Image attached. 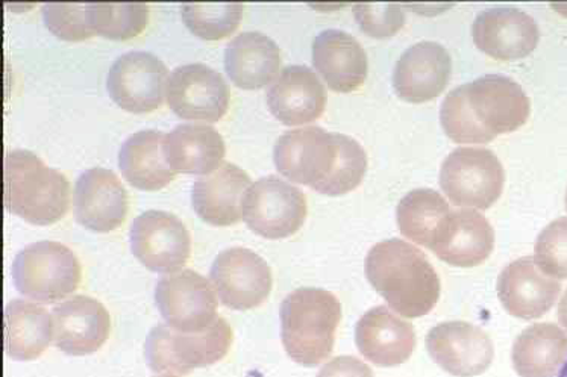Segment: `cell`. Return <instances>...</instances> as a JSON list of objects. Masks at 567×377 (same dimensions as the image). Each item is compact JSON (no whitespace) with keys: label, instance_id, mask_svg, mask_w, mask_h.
I'll return each mask as SVG.
<instances>
[{"label":"cell","instance_id":"277c9868","mask_svg":"<svg viewBox=\"0 0 567 377\" xmlns=\"http://www.w3.org/2000/svg\"><path fill=\"white\" fill-rule=\"evenodd\" d=\"M6 207L11 214L39 227L56 223L68 214L70 184L30 150L8 151L3 164Z\"/></svg>","mask_w":567,"mask_h":377},{"label":"cell","instance_id":"9a60e30c","mask_svg":"<svg viewBox=\"0 0 567 377\" xmlns=\"http://www.w3.org/2000/svg\"><path fill=\"white\" fill-rule=\"evenodd\" d=\"M426 348L434 363L455 377L483 375L495 356L492 338L467 322H445L433 327Z\"/></svg>","mask_w":567,"mask_h":377},{"label":"cell","instance_id":"d590c367","mask_svg":"<svg viewBox=\"0 0 567 377\" xmlns=\"http://www.w3.org/2000/svg\"><path fill=\"white\" fill-rule=\"evenodd\" d=\"M353 12L361 31L373 39H389L405 24L404 10L400 6H355Z\"/></svg>","mask_w":567,"mask_h":377},{"label":"cell","instance_id":"4dcf8cb0","mask_svg":"<svg viewBox=\"0 0 567 377\" xmlns=\"http://www.w3.org/2000/svg\"><path fill=\"white\" fill-rule=\"evenodd\" d=\"M452 212L443 196L430 188L410 191L396 209L398 228L413 243L429 248L435 233Z\"/></svg>","mask_w":567,"mask_h":377},{"label":"cell","instance_id":"4fadbf2b","mask_svg":"<svg viewBox=\"0 0 567 377\" xmlns=\"http://www.w3.org/2000/svg\"><path fill=\"white\" fill-rule=\"evenodd\" d=\"M167 76L171 73L166 64L154 53L127 52L111 65L106 90L122 109L134 114L152 113L163 104Z\"/></svg>","mask_w":567,"mask_h":377},{"label":"cell","instance_id":"5b68a950","mask_svg":"<svg viewBox=\"0 0 567 377\" xmlns=\"http://www.w3.org/2000/svg\"><path fill=\"white\" fill-rule=\"evenodd\" d=\"M233 329L224 317L199 334H186L167 325L155 326L147 335V366L155 373L188 375L195 368L213 366L228 355Z\"/></svg>","mask_w":567,"mask_h":377},{"label":"cell","instance_id":"ac0fdd59","mask_svg":"<svg viewBox=\"0 0 567 377\" xmlns=\"http://www.w3.org/2000/svg\"><path fill=\"white\" fill-rule=\"evenodd\" d=\"M472 36L476 48L499 61L520 60L533 53L540 40L536 20L517 8H493L475 19Z\"/></svg>","mask_w":567,"mask_h":377},{"label":"cell","instance_id":"8992f818","mask_svg":"<svg viewBox=\"0 0 567 377\" xmlns=\"http://www.w3.org/2000/svg\"><path fill=\"white\" fill-rule=\"evenodd\" d=\"M82 270L75 253L56 241L27 245L12 262V281L23 296L55 303L80 286Z\"/></svg>","mask_w":567,"mask_h":377},{"label":"cell","instance_id":"d4e9b609","mask_svg":"<svg viewBox=\"0 0 567 377\" xmlns=\"http://www.w3.org/2000/svg\"><path fill=\"white\" fill-rule=\"evenodd\" d=\"M313 64L337 93L357 92L368 80V53L359 40L344 31L328 30L316 36Z\"/></svg>","mask_w":567,"mask_h":377},{"label":"cell","instance_id":"6da1fadb","mask_svg":"<svg viewBox=\"0 0 567 377\" xmlns=\"http://www.w3.org/2000/svg\"><path fill=\"white\" fill-rule=\"evenodd\" d=\"M277 170L291 182L324 196L355 190L368 170V155L355 139L319 126L287 130L274 149Z\"/></svg>","mask_w":567,"mask_h":377},{"label":"cell","instance_id":"e575fe53","mask_svg":"<svg viewBox=\"0 0 567 377\" xmlns=\"http://www.w3.org/2000/svg\"><path fill=\"white\" fill-rule=\"evenodd\" d=\"M44 24L61 40L92 39L94 31L87 19V3H47L41 7Z\"/></svg>","mask_w":567,"mask_h":377},{"label":"cell","instance_id":"f1b7e54d","mask_svg":"<svg viewBox=\"0 0 567 377\" xmlns=\"http://www.w3.org/2000/svg\"><path fill=\"white\" fill-rule=\"evenodd\" d=\"M567 360V334L554 323L527 327L513 346V367L520 377H556Z\"/></svg>","mask_w":567,"mask_h":377},{"label":"cell","instance_id":"d6a6232c","mask_svg":"<svg viewBox=\"0 0 567 377\" xmlns=\"http://www.w3.org/2000/svg\"><path fill=\"white\" fill-rule=\"evenodd\" d=\"M183 22L192 34L215 41L226 39L237 30L244 18L241 3H183Z\"/></svg>","mask_w":567,"mask_h":377},{"label":"cell","instance_id":"52a82bcc","mask_svg":"<svg viewBox=\"0 0 567 377\" xmlns=\"http://www.w3.org/2000/svg\"><path fill=\"white\" fill-rule=\"evenodd\" d=\"M504 184L503 164L488 149L460 147L442 164V190L460 208H491L503 195Z\"/></svg>","mask_w":567,"mask_h":377},{"label":"cell","instance_id":"7a4b0ae2","mask_svg":"<svg viewBox=\"0 0 567 377\" xmlns=\"http://www.w3.org/2000/svg\"><path fill=\"white\" fill-rule=\"evenodd\" d=\"M365 276L402 317H423L441 299V279L433 264L406 241L392 239L373 245L365 258Z\"/></svg>","mask_w":567,"mask_h":377},{"label":"cell","instance_id":"74e56055","mask_svg":"<svg viewBox=\"0 0 567 377\" xmlns=\"http://www.w3.org/2000/svg\"><path fill=\"white\" fill-rule=\"evenodd\" d=\"M557 315L561 326L567 331V290L566 293L563 294L560 303H558Z\"/></svg>","mask_w":567,"mask_h":377},{"label":"cell","instance_id":"5bb4252c","mask_svg":"<svg viewBox=\"0 0 567 377\" xmlns=\"http://www.w3.org/2000/svg\"><path fill=\"white\" fill-rule=\"evenodd\" d=\"M166 100L181 118L215 123L228 111L231 90L215 69L203 63L184 64L168 76Z\"/></svg>","mask_w":567,"mask_h":377},{"label":"cell","instance_id":"8d00e7d4","mask_svg":"<svg viewBox=\"0 0 567 377\" xmlns=\"http://www.w3.org/2000/svg\"><path fill=\"white\" fill-rule=\"evenodd\" d=\"M318 377H373L371 367L353 356H337L324 364Z\"/></svg>","mask_w":567,"mask_h":377},{"label":"cell","instance_id":"e0dca14e","mask_svg":"<svg viewBox=\"0 0 567 377\" xmlns=\"http://www.w3.org/2000/svg\"><path fill=\"white\" fill-rule=\"evenodd\" d=\"M495 249V231L475 209H457L446 217L435 233L431 252L454 268L483 264Z\"/></svg>","mask_w":567,"mask_h":377},{"label":"cell","instance_id":"1f68e13d","mask_svg":"<svg viewBox=\"0 0 567 377\" xmlns=\"http://www.w3.org/2000/svg\"><path fill=\"white\" fill-rule=\"evenodd\" d=\"M87 19L94 34L125 41L145 31L150 7L146 3H87Z\"/></svg>","mask_w":567,"mask_h":377},{"label":"cell","instance_id":"ab89813d","mask_svg":"<svg viewBox=\"0 0 567 377\" xmlns=\"http://www.w3.org/2000/svg\"><path fill=\"white\" fill-rule=\"evenodd\" d=\"M157 377H178V376H175V375H163V376H157Z\"/></svg>","mask_w":567,"mask_h":377},{"label":"cell","instance_id":"2e32d148","mask_svg":"<svg viewBox=\"0 0 567 377\" xmlns=\"http://www.w3.org/2000/svg\"><path fill=\"white\" fill-rule=\"evenodd\" d=\"M127 208V192L114 171L94 167L78 178L73 211L78 223L89 231L106 233L121 228Z\"/></svg>","mask_w":567,"mask_h":377},{"label":"cell","instance_id":"4316f807","mask_svg":"<svg viewBox=\"0 0 567 377\" xmlns=\"http://www.w3.org/2000/svg\"><path fill=\"white\" fill-rule=\"evenodd\" d=\"M281 51L270 36L261 32H241L229 41L225 51V69L237 87H266L279 75Z\"/></svg>","mask_w":567,"mask_h":377},{"label":"cell","instance_id":"f546056e","mask_svg":"<svg viewBox=\"0 0 567 377\" xmlns=\"http://www.w3.org/2000/svg\"><path fill=\"white\" fill-rule=\"evenodd\" d=\"M52 314L34 302L14 299L6 306V352L16 360H34L51 344Z\"/></svg>","mask_w":567,"mask_h":377},{"label":"cell","instance_id":"603a6c76","mask_svg":"<svg viewBox=\"0 0 567 377\" xmlns=\"http://www.w3.org/2000/svg\"><path fill=\"white\" fill-rule=\"evenodd\" d=\"M355 343L360 354L378 367H396L416 350V332L409 322L385 306L368 311L357 323Z\"/></svg>","mask_w":567,"mask_h":377},{"label":"cell","instance_id":"83f0119b","mask_svg":"<svg viewBox=\"0 0 567 377\" xmlns=\"http://www.w3.org/2000/svg\"><path fill=\"white\" fill-rule=\"evenodd\" d=\"M162 130H138L126 138L118 151V167L131 186L143 191H157L175 179L163 154Z\"/></svg>","mask_w":567,"mask_h":377},{"label":"cell","instance_id":"ba28073f","mask_svg":"<svg viewBox=\"0 0 567 377\" xmlns=\"http://www.w3.org/2000/svg\"><path fill=\"white\" fill-rule=\"evenodd\" d=\"M463 92L472 122L487 143L498 135L515 133L532 114L527 93L512 77L481 76L463 85Z\"/></svg>","mask_w":567,"mask_h":377},{"label":"cell","instance_id":"44dd1931","mask_svg":"<svg viewBox=\"0 0 567 377\" xmlns=\"http://www.w3.org/2000/svg\"><path fill=\"white\" fill-rule=\"evenodd\" d=\"M561 293L560 282L546 276L533 256L520 258L507 265L498 279V296L512 317H544Z\"/></svg>","mask_w":567,"mask_h":377},{"label":"cell","instance_id":"cb8c5ba5","mask_svg":"<svg viewBox=\"0 0 567 377\" xmlns=\"http://www.w3.org/2000/svg\"><path fill=\"white\" fill-rule=\"evenodd\" d=\"M252 186L249 175L233 163H224L213 174L200 176L193 186L196 214L213 227H231L244 214V198Z\"/></svg>","mask_w":567,"mask_h":377},{"label":"cell","instance_id":"8fae6325","mask_svg":"<svg viewBox=\"0 0 567 377\" xmlns=\"http://www.w3.org/2000/svg\"><path fill=\"white\" fill-rule=\"evenodd\" d=\"M131 250L147 270L176 273L192 255V239L187 228L171 212H143L134 220L130 232Z\"/></svg>","mask_w":567,"mask_h":377},{"label":"cell","instance_id":"9c48e42d","mask_svg":"<svg viewBox=\"0 0 567 377\" xmlns=\"http://www.w3.org/2000/svg\"><path fill=\"white\" fill-rule=\"evenodd\" d=\"M244 219L250 231L267 240L289 239L306 223V195L278 176L255 180L244 198Z\"/></svg>","mask_w":567,"mask_h":377},{"label":"cell","instance_id":"30bf717a","mask_svg":"<svg viewBox=\"0 0 567 377\" xmlns=\"http://www.w3.org/2000/svg\"><path fill=\"white\" fill-rule=\"evenodd\" d=\"M155 303L167 326L186 334L207 331L219 318L216 290L193 270H179L159 277Z\"/></svg>","mask_w":567,"mask_h":377},{"label":"cell","instance_id":"d6986e66","mask_svg":"<svg viewBox=\"0 0 567 377\" xmlns=\"http://www.w3.org/2000/svg\"><path fill=\"white\" fill-rule=\"evenodd\" d=\"M53 344L72 356L92 355L110 337L109 311L96 299L73 296L52 310Z\"/></svg>","mask_w":567,"mask_h":377},{"label":"cell","instance_id":"3957f363","mask_svg":"<svg viewBox=\"0 0 567 377\" xmlns=\"http://www.w3.org/2000/svg\"><path fill=\"white\" fill-rule=\"evenodd\" d=\"M281 339L295 363L316 367L330 358L342 303L330 291L299 289L281 303Z\"/></svg>","mask_w":567,"mask_h":377},{"label":"cell","instance_id":"f35d334b","mask_svg":"<svg viewBox=\"0 0 567 377\" xmlns=\"http://www.w3.org/2000/svg\"><path fill=\"white\" fill-rule=\"evenodd\" d=\"M558 377H567V360L565 363V366H563L560 373H558Z\"/></svg>","mask_w":567,"mask_h":377},{"label":"cell","instance_id":"7c38bea8","mask_svg":"<svg viewBox=\"0 0 567 377\" xmlns=\"http://www.w3.org/2000/svg\"><path fill=\"white\" fill-rule=\"evenodd\" d=\"M209 281L228 308L248 311L262 305L274 286L272 270L246 248L226 249L216 256Z\"/></svg>","mask_w":567,"mask_h":377},{"label":"cell","instance_id":"484cf974","mask_svg":"<svg viewBox=\"0 0 567 377\" xmlns=\"http://www.w3.org/2000/svg\"><path fill=\"white\" fill-rule=\"evenodd\" d=\"M163 154L175 174L209 175L224 161V138L213 126L183 123L164 135Z\"/></svg>","mask_w":567,"mask_h":377},{"label":"cell","instance_id":"7402d4cb","mask_svg":"<svg viewBox=\"0 0 567 377\" xmlns=\"http://www.w3.org/2000/svg\"><path fill=\"white\" fill-rule=\"evenodd\" d=\"M266 100L282 125H307L322 116L327 90L313 70L306 65H287L267 90Z\"/></svg>","mask_w":567,"mask_h":377},{"label":"cell","instance_id":"ffe728a7","mask_svg":"<svg viewBox=\"0 0 567 377\" xmlns=\"http://www.w3.org/2000/svg\"><path fill=\"white\" fill-rule=\"evenodd\" d=\"M450 52L435 41H421L398 61L393 87L402 101L425 104L441 96L451 80Z\"/></svg>","mask_w":567,"mask_h":377},{"label":"cell","instance_id":"836d02e7","mask_svg":"<svg viewBox=\"0 0 567 377\" xmlns=\"http://www.w3.org/2000/svg\"><path fill=\"white\" fill-rule=\"evenodd\" d=\"M536 264L553 279H567V217L554 220L536 243Z\"/></svg>","mask_w":567,"mask_h":377},{"label":"cell","instance_id":"60d3db41","mask_svg":"<svg viewBox=\"0 0 567 377\" xmlns=\"http://www.w3.org/2000/svg\"><path fill=\"white\" fill-rule=\"evenodd\" d=\"M566 209H567V192H566Z\"/></svg>","mask_w":567,"mask_h":377}]
</instances>
